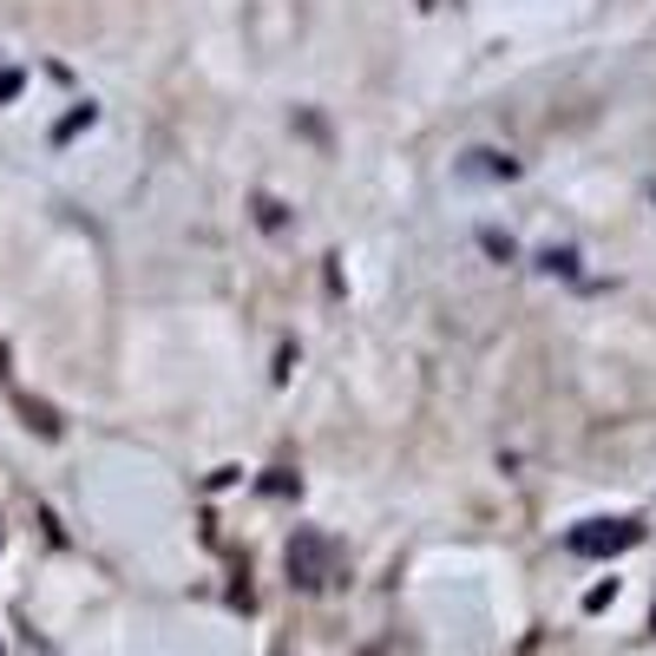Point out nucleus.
I'll list each match as a JSON object with an SVG mask.
<instances>
[{
  "instance_id": "obj_1",
  "label": "nucleus",
  "mask_w": 656,
  "mask_h": 656,
  "mask_svg": "<svg viewBox=\"0 0 656 656\" xmlns=\"http://www.w3.org/2000/svg\"><path fill=\"white\" fill-rule=\"evenodd\" d=\"M644 538V525L637 518H584V525H572V552L578 558H617V552H630Z\"/></svg>"
},
{
  "instance_id": "obj_2",
  "label": "nucleus",
  "mask_w": 656,
  "mask_h": 656,
  "mask_svg": "<svg viewBox=\"0 0 656 656\" xmlns=\"http://www.w3.org/2000/svg\"><path fill=\"white\" fill-rule=\"evenodd\" d=\"M290 584H302V591H322L329 584V545L315 532L290 538Z\"/></svg>"
},
{
  "instance_id": "obj_3",
  "label": "nucleus",
  "mask_w": 656,
  "mask_h": 656,
  "mask_svg": "<svg viewBox=\"0 0 656 656\" xmlns=\"http://www.w3.org/2000/svg\"><path fill=\"white\" fill-rule=\"evenodd\" d=\"M460 171L466 178H518V158H506V151H466Z\"/></svg>"
},
{
  "instance_id": "obj_4",
  "label": "nucleus",
  "mask_w": 656,
  "mask_h": 656,
  "mask_svg": "<svg viewBox=\"0 0 656 656\" xmlns=\"http://www.w3.org/2000/svg\"><path fill=\"white\" fill-rule=\"evenodd\" d=\"M20 421H27V427H40L47 440L60 434V414H53L47 401H33V394H20Z\"/></svg>"
},
{
  "instance_id": "obj_5",
  "label": "nucleus",
  "mask_w": 656,
  "mask_h": 656,
  "mask_svg": "<svg viewBox=\"0 0 656 656\" xmlns=\"http://www.w3.org/2000/svg\"><path fill=\"white\" fill-rule=\"evenodd\" d=\"M92 119H99L92 105H79V112H67V119L53 125V145H73V139H79V132H85V125H92Z\"/></svg>"
},
{
  "instance_id": "obj_6",
  "label": "nucleus",
  "mask_w": 656,
  "mask_h": 656,
  "mask_svg": "<svg viewBox=\"0 0 656 656\" xmlns=\"http://www.w3.org/2000/svg\"><path fill=\"white\" fill-rule=\"evenodd\" d=\"M480 250H486L493 263H512V236L506 230H480Z\"/></svg>"
},
{
  "instance_id": "obj_7",
  "label": "nucleus",
  "mask_w": 656,
  "mask_h": 656,
  "mask_svg": "<svg viewBox=\"0 0 656 656\" xmlns=\"http://www.w3.org/2000/svg\"><path fill=\"white\" fill-rule=\"evenodd\" d=\"M256 218H263V230H290V218H283L270 198H256Z\"/></svg>"
},
{
  "instance_id": "obj_8",
  "label": "nucleus",
  "mask_w": 656,
  "mask_h": 656,
  "mask_svg": "<svg viewBox=\"0 0 656 656\" xmlns=\"http://www.w3.org/2000/svg\"><path fill=\"white\" fill-rule=\"evenodd\" d=\"M295 374V342H283V349H276V381H290Z\"/></svg>"
},
{
  "instance_id": "obj_9",
  "label": "nucleus",
  "mask_w": 656,
  "mask_h": 656,
  "mask_svg": "<svg viewBox=\"0 0 656 656\" xmlns=\"http://www.w3.org/2000/svg\"><path fill=\"white\" fill-rule=\"evenodd\" d=\"M20 79H27V73H0V105H13V99H20Z\"/></svg>"
},
{
  "instance_id": "obj_10",
  "label": "nucleus",
  "mask_w": 656,
  "mask_h": 656,
  "mask_svg": "<svg viewBox=\"0 0 656 656\" xmlns=\"http://www.w3.org/2000/svg\"><path fill=\"white\" fill-rule=\"evenodd\" d=\"M650 204H656V184H650Z\"/></svg>"
},
{
  "instance_id": "obj_11",
  "label": "nucleus",
  "mask_w": 656,
  "mask_h": 656,
  "mask_svg": "<svg viewBox=\"0 0 656 656\" xmlns=\"http://www.w3.org/2000/svg\"><path fill=\"white\" fill-rule=\"evenodd\" d=\"M650 630H656V610H650Z\"/></svg>"
}]
</instances>
